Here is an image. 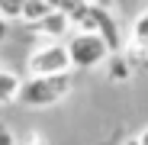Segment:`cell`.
Here are the masks:
<instances>
[{
	"label": "cell",
	"instance_id": "277c9868",
	"mask_svg": "<svg viewBox=\"0 0 148 145\" xmlns=\"http://www.w3.org/2000/svg\"><path fill=\"white\" fill-rule=\"evenodd\" d=\"M68 55H71V65L81 68V71H90V68H100L110 61L113 48L106 45L103 36H93V32H71L68 36Z\"/></svg>",
	"mask_w": 148,
	"mask_h": 145
},
{
	"label": "cell",
	"instance_id": "5bb4252c",
	"mask_svg": "<svg viewBox=\"0 0 148 145\" xmlns=\"http://www.w3.org/2000/svg\"><path fill=\"white\" fill-rule=\"evenodd\" d=\"M138 142H142V145H148V126H142V129H138Z\"/></svg>",
	"mask_w": 148,
	"mask_h": 145
},
{
	"label": "cell",
	"instance_id": "6da1fadb",
	"mask_svg": "<svg viewBox=\"0 0 148 145\" xmlns=\"http://www.w3.org/2000/svg\"><path fill=\"white\" fill-rule=\"evenodd\" d=\"M71 13L74 23V32H93V36H103L106 45L113 48V55H119L126 48V32L119 29V19L113 16V10L106 3H61Z\"/></svg>",
	"mask_w": 148,
	"mask_h": 145
},
{
	"label": "cell",
	"instance_id": "9a60e30c",
	"mask_svg": "<svg viewBox=\"0 0 148 145\" xmlns=\"http://www.w3.org/2000/svg\"><path fill=\"white\" fill-rule=\"evenodd\" d=\"M119 145H142V142H138V135H129V139H122Z\"/></svg>",
	"mask_w": 148,
	"mask_h": 145
},
{
	"label": "cell",
	"instance_id": "ba28073f",
	"mask_svg": "<svg viewBox=\"0 0 148 145\" xmlns=\"http://www.w3.org/2000/svg\"><path fill=\"white\" fill-rule=\"evenodd\" d=\"M58 3H52V0H26L23 3V23L26 26H39V23L45 16H52Z\"/></svg>",
	"mask_w": 148,
	"mask_h": 145
},
{
	"label": "cell",
	"instance_id": "9c48e42d",
	"mask_svg": "<svg viewBox=\"0 0 148 145\" xmlns=\"http://www.w3.org/2000/svg\"><path fill=\"white\" fill-rule=\"evenodd\" d=\"M106 78L110 81H119V84H126L132 78V58L126 52H119V55H110L106 61Z\"/></svg>",
	"mask_w": 148,
	"mask_h": 145
},
{
	"label": "cell",
	"instance_id": "8992f818",
	"mask_svg": "<svg viewBox=\"0 0 148 145\" xmlns=\"http://www.w3.org/2000/svg\"><path fill=\"white\" fill-rule=\"evenodd\" d=\"M122 52H126L132 61L148 55V7L132 16L129 29H126V48H122Z\"/></svg>",
	"mask_w": 148,
	"mask_h": 145
},
{
	"label": "cell",
	"instance_id": "7a4b0ae2",
	"mask_svg": "<svg viewBox=\"0 0 148 145\" xmlns=\"http://www.w3.org/2000/svg\"><path fill=\"white\" fill-rule=\"evenodd\" d=\"M71 90H74L71 74H64V78H26L23 93H19V107H26V110H52L61 100H68Z\"/></svg>",
	"mask_w": 148,
	"mask_h": 145
},
{
	"label": "cell",
	"instance_id": "3957f363",
	"mask_svg": "<svg viewBox=\"0 0 148 145\" xmlns=\"http://www.w3.org/2000/svg\"><path fill=\"white\" fill-rule=\"evenodd\" d=\"M74 65L64 42H39L26 55V78H64Z\"/></svg>",
	"mask_w": 148,
	"mask_h": 145
},
{
	"label": "cell",
	"instance_id": "7c38bea8",
	"mask_svg": "<svg viewBox=\"0 0 148 145\" xmlns=\"http://www.w3.org/2000/svg\"><path fill=\"white\" fill-rule=\"evenodd\" d=\"M26 145H48V139L42 135V129H32L29 139H26Z\"/></svg>",
	"mask_w": 148,
	"mask_h": 145
},
{
	"label": "cell",
	"instance_id": "5b68a950",
	"mask_svg": "<svg viewBox=\"0 0 148 145\" xmlns=\"http://www.w3.org/2000/svg\"><path fill=\"white\" fill-rule=\"evenodd\" d=\"M32 32L42 39V42H68V36L74 32V23H71V13L58 3L52 16H45L39 26H32Z\"/></svg>",
	"mask_w": 148,
	"mask_h": 145
},
{
	"label": "cell",
	"instance_id": "52a82bcc",
	"mask_svg": "<svg viewBox=\"0 0 148 145\" xmlns=\"http://www.w3.org/2000/svg\"><path fill=\"white\" fill-rule=\"evenodd\" d=\"M23 84H26V78H19L13 68H0V110L10 103H19Z\"/></svg>",
	"mask_w": 148,
	"mask_h": 145
},
{
	"label": "cell",
	"instance_id": "30bf717a",
	"mask_svg": "<svg viewBox=\"0 0 148 145\" xmlns=\"http://www.w3.org/2000/svg\"><path fill=\"white\" fill-rule=\"evenodd\" d=\"M23 3H26V0H0V19L23 23Z\"/></svg>",
	"mask_w": 148,
	"mask_h": 145
},
{
	"label": "cell",
	"instance_id": "4fadbf2b",
	"mask_svg": "<svg viewBox=\"0 0 148 145\" xmlns=\"http://www.w3.org/2000/svg\"><path fill=\"white\" fill-rule=\"evenodd\" d=\"M7 36H10V23H7V19H0V45L7 42Z\"/></svg>",
	"mask_w": 148,
	"mask_h": 145
},
{
	"label": "cell",
	"instance_id": "8fae6325",
	"mask_svg": "<svg viewBox=\"0 0 148 145\" xmlns=\"http://www.w3.org/2000/svg\"><path fill=\"white\" fill-rule=\"evenodd\" d=\"M0 145H16V135L10 126H0Z\"/></svg>",
	"mask_w": 148,
	"mask_h": 145
}]
</instances>
